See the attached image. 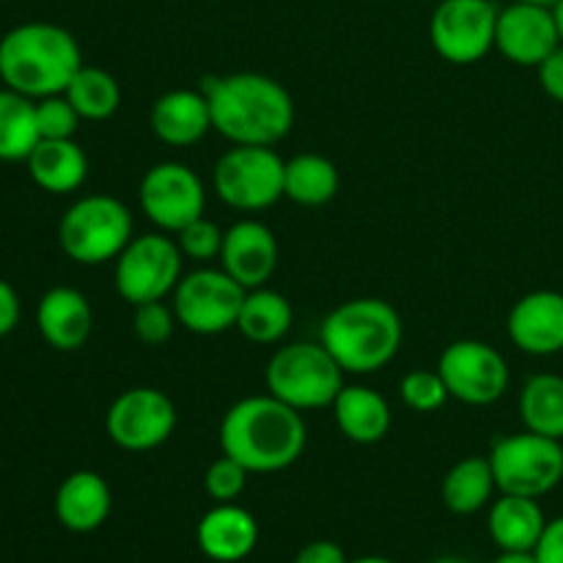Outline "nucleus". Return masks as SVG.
Wrapping results in <instances>:
<instances>
[{"mask_svg": "<svg viewBox=\"0 0 563 563\" xmlns=\"http://www.w3.org/2000/svg\"><path fill=\"white\" fill-rule=\"evenodd\" d=\"M212 126L234 146H275L295 126V102L278 80L258 71L207 77L201 86Z\"/></svg>", "mask_w": 563, "mask_h": 563, "instance_id": "f257e3e1", "label": "nucleus"}, {"mask_svg": "<svg viewBox=\"0 0 563 563\" xmlns=\"http://www.w3.org/2000/svg\"><path fill=\"white\" fill-rule=\"evenodd\" d=\"M308 443L302 412L273 394L247 396L220 421V449L247 473H278L295 465Z\"/></svg>", "mask_w": 563, "mask_h": 563, "instance_id": "f03ea898", "label": "nucleus"}, {"mask_svg": "<svg viewBox=\"0 0 563 563\" xmlns=\"http://www.w3.org/2000/svg\"><path fill=\"white\" fill-rule=\"evenodd\" d=\"M80 66L77 38L53 22H25L0 38V80L31 99L64 93Z\"/></svg>", "mask_w": 563, "mask_h": 563, "instance_id": "7ed1b4c3", "label": "nucleus"}, {"mask_svg": "<svg viewBox=\"0 0 563 563\" xmlns=\"http://www.w3.org/2000/svg\"><path fill=\"white\" fill-rule=\"evenodd\" d=\"M405 324L399 311L379 297L341 302L324 317L319 341L346 374L383 372L399 355Z\"/></svg>", "mask_w": 563, "mask_h": 563, "instance_id": "20e7f679", "label": "nucleus"}, {"mask_svg": "<svg viewBox=\"0 0 563 563\" xmlns=\"http://www.w3.org/2000/svg\"><path fill=\"white\" fill-rule=\"evenodd\" d=\"M344 368L339 366L322 341H295L269 357L267 390L295 410H322L333 407L344 388Z\"/></svg>", "mask_w": 563, "mask_h": 563, "instance_id": "39448f33", "label": "nucleus"}, {"mask_svg": "<svg viewBox=\"0 0 563 563\" xmlns=\"http://www.w3.org/2000/svg\"><path fill=\"white\" fill-rule=\"evenodd\" d=\"M132 240V214L113 196H86L71 203L58 225L66 256L86 267L115 262Z\"/></svg>", "mask_w": 563, "mask_h": 563, "instance_id": "423d86ee", "label": "nucleus"}, {"mask_svg": "<svg viewBox=\"0 0 563 563\" xmlns=\"http://www.w3.org/2000/svg\"><path fill=\"white\" fill-rule=\"evenodd\" d=\"M489 465L500 493L539 500L563 482V440L544 438L528 429L509 434L495 440Z\"/></svg>", "mask_w": 563, "mask_h": 563, "instance_id": "0eeeda50", "label": "nucleus"}, {"mask_svg": "<svg viewBox=\"0 0 563 563\" xmlns=\"http://www.w3.org/2000/svg\"><path fill=\"white\" fill-rule=\"evenodd\" d=\"M284 170L273 146H234L214 163V190L231 209L262 212L284 198Z\"/></svg>", "mask_w": 563, "mask_h": 563, "instance_id": "6e6552de", "label": "nucleus"}, {"mask_svg": "<svg viewBox=\"0 0 563 563\" xmlns=\"http://www.w3.org/2000/svg\"><path fill=\"white\" fill-rule=\"evenodd\" d=\"M181 251L170 236L141 234L115 258V289L130 306L165 300L181 280Z\"/></svg>", "mask_w": 563, "mask_h": 563, "instance_id": "1a4fd4ad", "label": "nucleus"}, {"mask_svg": "<svg viewBox=\"0 0 563 563\" xmlns=\"http://www.w3.org/2000/svg\"><path fill=\"white\" fill-rule=\"evenodd\" d=\"M245 291L223 267H201L181 275L174 289L176 322L196 335H218L236 328Z\"/></svg>", "mask_w": 563, "mask_h": 563, "instance_id": "9d476101", "label": "nucleus"}, {"mask_svg": "<svg viewBox=\"0 0 563 563\" xmlns=\"http://www.w3.org/2000/svg\"><path fill=\"white\" fill-rule=\"evenodd\" d=\"M438 372L451 399L471 407L495 405L509 388V363L487 341L462 339L443 350Z\"/></svg>", "mask_w": 563, "mask_h": 563, "instance_id": "9b49d317", "label": "nucleus"}, {"mask_svg": "<svg viewBox=\"0 0 563 563\" xmlns=\"http://www.w3.org/2000/svg\"><path fill=\"white\" fill-rule=\"evenodd\" d=\"M498 11L493 0H443L429 20L432 47L449 64H476L495 47Z\"/></svg>", "mask_w": 563, "mask_h": 563, "instance_id": "f8f14e48", "label": "nucleus"}, {"mask_svg": "<svg viewBox=\"0 0 563 563\" xmlns=\"http://www.w3.org/2000/svg\"><path fill=\"white\" fill-rule=\"evenodd\" d=\"M143 214L159 231L179 234L192 220L203 218L207 190L192 168L185 163H157L143 174L137 187Z\"/></svg>", "mask_w": 563, "mask_h": 563, "instance_id": "ddd939ff", "label": "nucleus"}, {"mask_svg": "<svg viewBox=\"0 0 563 563\" xmlns=\"http://www.w3.org/2000/svg\"><path fill=\"white\" fill-rule=\"evenodd\" d=\"M108 438L119 449L143 454L154 451L174 434L176 429V405L168 394L157 388H130L110 405Z\"/></svg>", "mask_w": 563, "mask_h": 563, "instance_id": "4468645a", "label": "nucleus"}, {"mask_svg": "<svg viewBox=\"0 0 563 563\" xmlns=\"http://www.w3.org/2000/svg\"><path fill=\"white\" fill-rule=\"evenodd\" d=\"M559 44V27H555L553 9L550 5L511 0L506 9L498 11L495 47L511 64L533 66L537 69Z\"/></svg>", "mask_w": 563, "mask_h": 563, "instance_id": "2eb2a0df", "label": "nucleus"}, {"mask_svg": "<svg viewBox=\"0 0 563 563\" xmlns=\"http://www.w3.org/2000/svg\"><path fill=\"white\" fill-rule=\"evenodd\" d=\"M511 344L526 355L550 357L563 352V295L539 289L520 297L506 319Z\"/></svg>", "mask_w": 563, "mask_h": 563, "instance_id": "dca6fc26", "label": "nucleus"}, {"mask_svg": "<svg viewBox=\"0 0 563 563\" xmlns=\"http://www.w3.org/2000/svg\"><path fill=\"white\" fill-rule=\"evenodd\" d=\"M220 262L242 289H258L278 267V240L262 220H240L225 231Z\"/></svg>", "mask_w": 563, "mask_h": 563, "instance_id": "f3484780", "label": "nucleus"}, {"mask_svg": "<svg viewBox=\"0 0 563 563\" xmlns=\"http://www.w3.org/2000/svg\"><path fill=\"white\" fill-rule=\"evenodd\" d=\"M196 542L209 561L240 563L256 550L258 522L236 504H214L196 528Z\"/></svg>", "mask_w": 563, "mask_h": 563, "instance_id": "a211bd4d", "label": "nucleus"}, {"mask_svg": "<svg viewBox=\"0 0 563 563\" xmlns=\"http://www.w3.org/2000/svg\"><path fill=\"white\" fill-rule=\"evenodd\" d=\"M36 324L42 339L58 352H77L86 346L93 328L91 302L71 286H55L38 300Z\"/></svg>", "mask_w": 563, "mask_h": 563, "instance_id": "6ab92c4d", "label": "nucleus"}, {"mask_svg": "<svg viewBox=\"0 0 563 563\" xmlns=\"http://www.w3.org/2000/svg\"><path fill=\"white\" fill-rule=\"evenodd\" d=\"M148 124L165 146L176 148L192 146V143L203 141L209 130H214L207 93L192 91V88H174V91L163 93L152 104Z\"/></svg>", "mask_w": 563, "mask_h": 563, "instance_id": "aec40b11", "label": "nucleus"}, {"mask_svg": "<svg viewBox=\"0 0 563 563\" xmlns=\"http://www.w3.org/2000/svg\"><path fill=\"white\" fill-rule=\"evenodd\" d=\"M113 495L108 482L93 471H77L55 493V517L71 533H91L108 522Z\"/></svg>", "mask_w": 563, "mask_h": 563, "instance_id": "412c9836", "label": "nucleus"}, {"mask_svg": "<svg viewBox=\"0 0 563 563\" xmlns=\"http://www.w3.org/2000/svg\"><path fill=\"white\" fill-rule=\"evenodd\" d=\"M333 416L341 434L357 445L379 443L394 427L388 399L366 385H344L333 401Z\"/></svg>", "mask_w": 563, "mask_h": 563, "instance_id": "4be33fe9", "label": "nucleus"}, {"mask_svg": "<svg viewBox=\"0 0 563 563\" xmlns=\"http://www.w3.org/2000/svg\"><path fill=\"white\" fill-rule=\"evenodd\" d=\"M487 528L498 550H537L548 528V517L537 498L500 493L489 509Z\"/></svg>", "mask_w": 563, "mask_h": 563, "instance_id": "5701e85b", "label": "nucleus"}, {"mask_svg": "<svg viewBox=\"0 0 563 563\" xmlns=\"http://www.w3.org/2000/svg\"><path fill=\"white\" fill-rule=\"evenodd\" d=\"M25 163L31 179L36 181L42 190L53 192V196L75 192L88 176V157L86 152L77 146L75 137H64V141H38Z\"/></svg>", "mask_w": 563, "mask_h": 563, "instance_id": "b1692460", "label": "nucleus"}, {"mask_svg": "<svg viewBox=\"0 0 563 563\" xmlns=\"http://www.w3.org/2000/svg\"><path fill=\"white\" fill-rule=\"evenodd\" d=\"M291 322H295V311H291V302L280 291L267 289V286L245 291L236 328L247 341H253V344H278L289 333Z\"/></svg>", "mask_w": 563, "mask_h": 563, "instance_id": "393cba45", "label": "nucleus"}, {"mask_svg": "<svg viewBox=\"0 0 563 563\" xmlns=\"http://www.w3.org/2000/svg\"><path fill=\"white\" fill-rule=\"evenodd\" d=\"M495 489H498V484H495L489 456H467L445 473L440 495H443V504L451 515L467 517L482 511Z\"/></svg>", "mask_w": 563, "mask_h": 563, "instance_id": "a878e982", "label": "nucleus"}, {"mask_svg": "<svg viewBox=\"0 0 563 563\" xmlns=\"http://www.w3.org/2000/svg\"><path fill=\"white\" fill-rule=\"evenodd\" d=\"M341 187L339 168L322 154H297L286 159L284 196L300 207H322L335 198Z\"/></svg>", "mask_w": 563, "mask_h": 563, "instance_id": "bb28decb", "label": "nucleus"}, {"mask_svg": "<svg viewBox=\"0 0 563 563\" xmlns=\"http://www.w3.org/2000/svg\"><path fill=\"white\" fill-rule=\"evenodd\" d=\"M38 141L42 135L36 124V99L3 88L0 91V159L5 163L27 159Z\"/></svg>", "mask_w": 563, "mask_h": 563, "instance_id": "cd10ccee", "label": "nucleus"}, {"mask_svg": "<svg viewBox=\"0 0 563 563\" xmlns=\"http://www.w3.org/2000/svg\"><path fill=\"white\" fill-rule=\"evenodd\" d=\"M520 418L528 432L563 440V377L533 374L520 390Z\"/></svg>", "mask_w": 563, "mask_h": 563, "instance_id": "c85d7f7f", "label": "nucleus"}, {"mask_svg": "<svg viewBox=\"0 0 563 563\" xmlns=\"http://www.w3.org/2000/svg\"><path fill=\"white\" fill-rule=\"evenodd\" d=\"M64 97L75 104L80 119L104 121L119 110L121 88L110 71L82 64L69 80V86H66Z\"/></svg>", "mask_w": 563, "mask_h": 563, "instance_id": "c756f323", "label": "nucleus"}, {"mask_svg": "<svg viewBox=\"0 0 563 563\" xmlns=\"http://www.w3.org/2000/svg\"><path fill=\"white\" fill-rule=\"evenodd\" d=\"M399 394L401 401L416 412H434L451 399L440 372H429V368H416V372L405 374Z\"/></svg>", "mask_w": 563, "mask_h": 563, "instance_id": "7c9ffc66", "label": "nucleus"}, {"mask_svg": "<svg viewBox=\"0 0 563 563\" xmlns=\"http://www.w3.org/2000/svg\"><path fill=\"white\" fill-rule=\"evenodd\" d=\"M80 113L75 110V104L64 97V93H55V97L36 99V124L42 141H64V137H75L77 124H80Z\"/></svg>", "mask_w": 563, "mask_h": 563, "instance_id": "2f4dec72", "label": "nucleus"}, {"mask_svg": "<svg viewBox=\"0 0 563 563\" xmlns=\"http://www.w3.org/2000/svg\"><path fill=\"white\" fill-rule=\"evenodd\" d=\"M223 236L225 231L218 223H212L209 218H198L176 234V245H179L181 256L192 258V262H212V258H220Z\"/></svg>", "mask_w": 563, "mask_h": 563, "instance_id": "473e14b6", "label": "nucleus"}, {"mask_svg": "<svg viewBox=\"0 0 563 563\" xmlns=\"http://www.w3.org/2000/svg\"><path fill=\"white\" fill-rule=\"evenodd\" d=\"M247 476H251V473H247L240 462L231 460L229 454H223L207 467L203 487H207V495L214 504H234V500L245 493Z\"/></svg>", "mask_w": 563, "mask_h": 563, "instance_id": "72a5a7b5", "label": "nucleus"}, {"mask_svg": "<svg viewBox=\"0 0 563 563\" xmlns=\"http://www.w3.org/2000/svg\"><path fill=\"white\" fill-rule=\"evenodd\" d=\"M176 313L174 308L165 306V300L154 302H141L135 306V317H132V330H135L137 341H143L146 346H159L174 335Z\"/></svg>", "mask_w": 563, "mask_h": 563, "instance_id": "f704fd0d", "label": "nucleus"}, {"mask_svg": "<svg viewBox=\"0 0 563 563\" xmlns=\"http://www.w3.org/2000/svg\"><path fill=\"white\" fill-rule=\"evenodd\" d=\"M539 82H542V91L548 93L555 102H563V44L553 49L542 64L537 66Z\"/></svg>", "mask_w": 563, "mask_h": 563, "instance_id": "c9c22d12", "label": "nucleus"}, {"mask_svg": "<svg viewBox=\"0 0 563 563\" xmlns=\"http://www.w3.org/2000/svg\"><path fill=\"white\" fill-rule=\"evenodd\" d=\"M533 553H537L539 563H563V517L548 520V528H544Z\"/></svg>", "mask_w": 563, "mask_h": 563, "instance_id": "e433bc0d", "label": "nucleus"}, {"mask_svg": "<svg viewBox=\"0 0 563 563\" xmlns=\"http://www.w3.org/2000/svg\"><path fill=\"white\" fill-rule=\"evenodd\" d=\"M295 563H350V559H346V553L335 542L319 539V542L306 544V548L297 553Z\"/></svg>", "mask_w": 563, "mask_h": 563, "instance_id": "4c0bfd02", "label": "nucleus"}, {"mask_svg": "<svg viewBox=\"0 0 563 563\" xmlns=\"http://www.w3.org/2000/svg\"><path fill=\"white\" fill-rule=\"evenodd\" d=\"M20 324V297L11 289L9 280L0 278V339L9 335Z\"/></svg>", "mask_w": 563, "mask_h": 563, "instance_id": "58836bf2", "label": "nucleus"}, {"mask_svg": "<svg viewBox=\"0 0 563 563\" xmlns=\"http://www.w3.org/2000/svg\"><path fill=\"white\" fill-rule=\"evenodd\" d=\"M493 563H539V559L533 550H500Z\"/></svg>", "mask_w": 563, "mask_h": 563, "instance_id": "ea45409f", "label": "nucleus"}, {"mask_svg": "<svg viewBox=\"0 0 563 563\" xmlns=\"http://www.w3.org/2000/svg\"><path fill=\"white\" fill-rule=\"evenodd\" d=\"M550 9H553V20H555V27H559V38H561V44H563V0H559V3H553V5H550Z\"/></svg>", "mask_w": 563, "mask_h": 563, "instance_id": "a19ab883", "label": "nucleus"}, {"mask_svg": "<svg viewBox=\"0 0 563 563\" xmlns=\"http://www.w3.org/2000/svg\"><path fill=\"white\" fill-rule=\"evenodd\" d=\"M350 563H394V561L385 559V555H361V559H352Z\"/></svg>", "mask_w": 563, "mask_h": 563, "instance_id": "79ce46f5", "label": "nucleus"}, {"mask_svg": "<svg viewBox=\"0 0 563 563\" xmlns=\"http://www.w3.org/2000/svg\"><path fill=\"white\" fill-rule=\"evenodd\" d=\"M432 563H467L465 559H460V555H443V559L432 561Z\"/></svg>", "mask_w": 563, "mask_h": 563, "instance_id": "37998d69", "label": "nucleus"}, {"mask_svg": "<svg viewBox=\"0 0 563 563\" xmlns=\"http://www.w3.org/2000/svg\"><path fill=\"white\" fill-rule=\"evenodd\" d=\"M522 3H537V5H553V3H559V0H522Z\"/></svg>", "mask_w": 563, "mask_h": 563, "instance_id": "c03bdc74", "label": "nucleus"}]
</instances>
